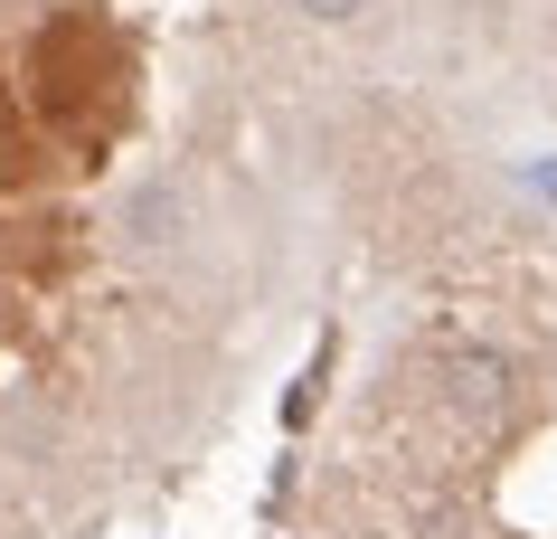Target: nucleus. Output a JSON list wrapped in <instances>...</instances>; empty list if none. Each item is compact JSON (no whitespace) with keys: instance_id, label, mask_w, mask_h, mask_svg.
I'll return each instance as SVG.
<instances>
[{"instance_id":"3","label":"nucleus","mask_w":557,"mask_h":539,"mask_svg":"<svg viewBox=\"0 0 557 539\" xmlns=\"http://www.w3.org/2000/svg\"><path fill=\"white\" fill-rule=\"evenodd\" d=\"M539 189H557V161H539Z\"/></svg>"},{"instance_id":"2","label":"nucleus","mask_w":557,"mask_h":539,"mask_svg":"<svg viewBox=\"0 0 557 539\" xmlns=\"http://www.w3.org/2000/svg\"><path fill=\"white\" fill-rule=\"evenodd\" d=\"M302 20H359V10H369V0H294Z\"/></svg>"},{"instance_id":"1","label":"nucleus","mask_w":557,"mask_h":539,"mask_svg":"<svg viewBox=\"0 0 557 539\" xmlns=\"http://www.w3.org/2000/svg\"><path fill=\"white\" fill-rule=\"evenodd\" d=\"M444 397H454V417H472L482 436H500L510 407H520V369L500 351H454L444 359Z\"/></svg>"}]
</instances>
